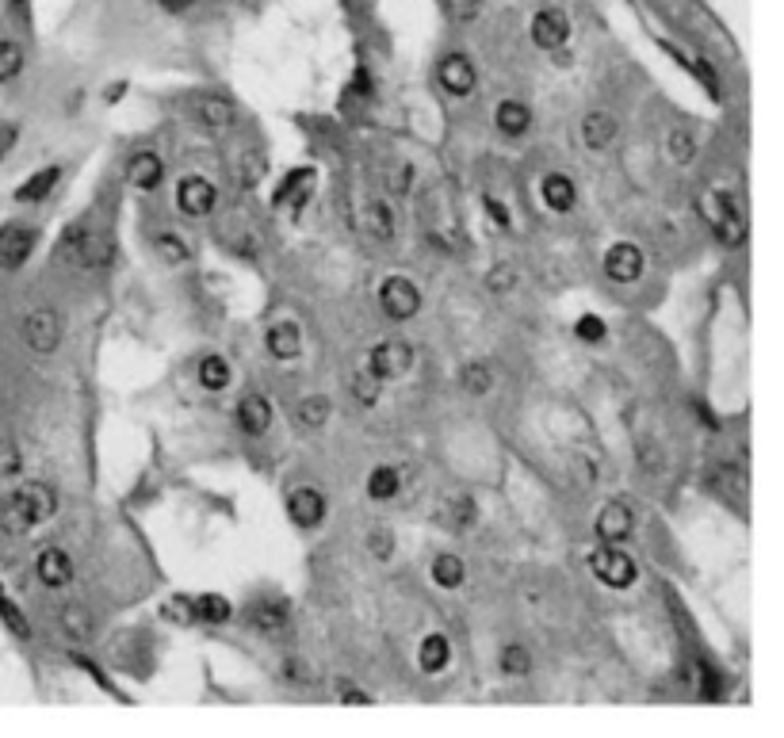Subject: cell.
Segmentation results:
<instances>
[{
    "label": "cell",
    "mask_w": 784,
    "mask_h": 738,
    "mask_svg": "<svg viewBox=\"0 0 784 738\" xmlns=\"http://www.w3.org/2000/svg\"><path fill=\"white\" fill-rule=\"evenodd\" d=\"M589 570L605 582L609 589H628L635 582V563L632 555H624L620 547H597L593 555H589Z\"/></svg>",
    "instance_id": "cell-4"
},
{
    "label": "cell",
    "mask_w": 784,
    "mask_h": 738,
    "mask_svg": "<svg viewBox=\"0 0 784 738\" xmlns=\"http://www.w3.org/2000/svg\"><path fill=\"white\" fill-rule=\"evenodd\" d=\"M35 574L43 578V586L62 589L73 582V563H69V555L62 547H43L39 559H35Z\"/></svg>",
    "instance_id": "cell-14"
},
{
    "label": "cell",
    "mask_w": 784,
    "mask_h": 738,
    "mask_svg": "<svg viewBox=\"0 0 784 738\" xmlns=\"http://www.w3.org/2000/svg\"><path fill=\"white\" fill-rule=\"evenodd\" d=\"M639 272H643V253L635 249L632 241H620V245H612L605 253V276L612 283H632L639 280Z\"/></svg>",
    "instance_id": "cell-11"
},
{
    "label": "cell",
    "mask_w": 784,
    "mask_h": 738,
    "mask_svg": "<svg viewBox=\"0 0 784 738\" xmlns=\"http://www.w3.org/2000/svg\"><path fill=\"white\" fill-rule=\"evenodd\" d=\"M287 513H291V521L299 524V528H314V524H322V517H326V498L314 486H299L287 498Z\"/></svg>",
    "instance_id": "cell-12"
},
{
    "label": "cell",
    "mask_w": 784,
    "mask_h": 738,
    "mask_svg": "<svg viewBox=\"0 0 784 738\" xmlns=\"http://www.w3.org/2000/svg\"><path fill=\"white\" fill-rule=\"evenodd\" d=\"M666 150H670V157H674L677 165H689V161L697 157V142H693V134L689 131H674L666 138Z\"/></svg>",
    "instance_id": "cell-37"
},
{
    "label": "cell",
    "mask_w": 784,
    "mask_h": 738,
    "mask_svg": "<svg viewBox=\"0 0 784 738\" xmlns=\"http://www.w3.org/2000/svg\"><path fill=\"white\" fill-rule=\"evenodd\" d=\"M448 662H452L448 639H444V635H425L421 647H417V666L425 673H440V670H448Z\"/></svg>",
    "instance_id": "cell-21"
},
{
    "label": "cell",
    "mask_w": 784,
    "mask_h": 738,
    "mask_svg": "<svg viewBox=\"0 0 784 738\" xmlns=\"http://www.w3.org/2000/svg\"><path fill=\"white\" fill-rule=\"evenodd\" d=\"M479 8H482V0H444V12H448L456 23L475 20V16H479Z\"/></svg>",
    "instance_id": "cell-44"
},
{
    "label": "cell",
    "mask_w": 784,
    "mask_h": 738,
    "mask_svg": "<svg viewBox=\"0 0 784 738\" xmlns=\"http://www.w3.org/2000/svg\"><path fill=\"white\" fill-rule=\"evenodd\" d=\"M341 700H345V704H371L368 696H364V693H352V689H345V696H341Z\"/></svg>",
    "instance_id": "cell-53"
},
{
    "label": "cell",
    "mask_w": 784,
    "mask_h": 738,
    "mask_svg": "<svg viewBox=\"0 0 784 738\" xmlns=\"http://www.w3.org/2000/svg\"><path fill=\"white\" fill-rule=\"evenodd\" d=\"M20 448L12 444V440H0V478H12L20 475Z\"/></svg>",
    "instance_id": "cell-42"
},
{
    "label": "cell",
    "mask_w": 784,
    "mask_h": 738,
    "mask_svg": "<svg viewBox=\"0 0 784 738\" xmlns=\"http://www.w3.org/2000/svg\"><path fill=\"white\" fill-rule=\"evenodd\" d=\"M310 180H314V169H299V173H287L284 188L276 192V203H291L295 199V207L306 199V192H310Z\"/></svg>",
    "instance_id": "cell-28"
},
{
    "label": "cell",
    "mask_w": 784,
    "mask_h": 738,
    "mask_svg": "<svg viewBox=\"0 0 784 738\" xmlns=\"http://www.w3.org/2000/svg\"><path fill=\"white\" fill-rule=\"evenodd\" d=\"M157 4H161L165 12H184V8L192 4V0H157Z\"/></svg>",
    "instance_id": "cell-52"
},
{
    "label": "cell",
    "mask_w": 784,
    "mask_h": 738,
    "mask_svg": "<svg viewBox=\"0 0 784 738\" xmlns=\"http://www.w3.org/2000/svg\"><path fill=\"white\" fill-rule=\"evenodd\" d=\"M249 624L257 631H284L287 628V605L284 601H253L249 605Z\"/></svg>",
    "instance_id": "cell-23"
},
{
    "label": "cell",
    "mask_w": 784,
    "mask_h": 738,
    "mask_svg": "<svg viewBox=\"0 0 784 738\" xmlns=\"http://www.w3.org/2000/svg\"><path fill=\"white\" fill-rule=\"evenodd\" d=\"M700 215H704V222L712 226V234L723 245H742L746 241V218H742V207L735 196H727V192H704L700 196Z\"/></svg>",
    "instance_id": "cell-2"
},
{
    "label": "cell",
    "mask_w": 784,
    "mask_h": 738,
    "mask_svg": "<svg viewBox=\"0 0 784 738\" xmlns=\"http://www.w3.org/2000/svg\"><path fill=\"white\" fill-rule=\"evenodd\" d=\"M35 226H20V222H8L4 230H0V268L4 272H12V268H20L27 257H31V249H35Z\"/></svg>",
    "instance_id": "cell-7"
},
{
    "label": "cell",
    "mask_w": 784,
    "mask_h": 738,
    "mask_svg": "<svg viewBox=\"0 0 784 738\" xmlns=\"http://www.w3.org/2000/svg\"><path fill=\"white\" fill-rule=\"evenodd\" d=\"M513 280H517V276H513V268H494L490 287H494V291H505V287H513Z\"/></svg>",
    "instance_id": "cell-49"
},
{
    "label": "cell",
    "mask_w": 784,
    "mask_h": 738,
    "mask_svg": "<svg viewBox=\"0 0 784 738\" xmlns=\"http://www.w3.org/2000/svg\"><path fill=\"white\" fill-rule=\"evenodd\" d=\"M379 306H383V314L394 318V322H410L417 310H421V291L406 276H391V280H383V287H379Z\"/></svg>",
    "instance_id": "cell-5"
},
{
    "label": "cell",
    "mask_w": 784,
    "mask_h": 738,
    "mask_svg": "<svg viewBox=\"0 0 784 738\" xmlns=\"http://www.w3.org/2000/svg\"><path fill=\"white\" fill-rule=\"evenodd\" d=\"M501 670L517 673V677H521V673L532 670V654L524 651V647H517V643H509V647L501 651Z\"/></svg>",
    "instance_id": "cell-38"
},
{
    "label": "cell",
    "mask_w": 784,
    "mask_h": 738,
    "mask_svg": "<svg viewBox=\"0 0 784 738\" xmlns=\"http://www.w3.org/2000/svg\"><path fill=\"white\" fill-rule=\"evenodd\" d=\"M23 341L31 352H54L58 341H62V314L54 310V306H35L27 318H23Z\"/></svg>",
    "instance_id": "cell-3"
},
{
    "label": "cell",
    "mask_w": 784,
    "mask_h": 738,
    "mask_svg": "<svg viewBox=\"0 0 784 738\" xmlns=\"http://www.w3.org/2000/svg\"><path fill=\"white\" fill-rule=\"evenodd\" d=\"M574 333H578L582 341H589V345H597V341H605V322L593 318V314H582L578 326H574Z\"/></svg>",
    "instance_id": "cell-43"
},
{
    "label": "cell",
    "mask_w": 784,
    "mask_h": 738,
    "mask_svg": "<svg viewBox=\"0 0 784 738\" xmlns=\"http://www.w3.org/2000/svg\"><path fill=\"white\" fill-rule=\"evenodd\" d=\"M264 345H268V352H272L276 360H295L299 348H303V329L295 326V322H280V326L268 329Z\"/></svg>",
    "instance_id": "cell-18"
},
{
    "label": "cell",
    "mask_w": 784,
    "mask_h": 738,
    "mask_svg": "<svg viewBox=\"0 0 784 738\" xmlns=\"http://www.w3.org/2000/svg\"><path fill=\"white\" fill-rule=\"evenodd\" d=\"M436 77H440V88L448 96H471L479 85V73L471 66V58H463V54H448L436 69Z\"/></svg>",
    "instance_id": "cell-8"
},
{
    "label": "cell",
    "mask_w": 784,
    "mask_h": 738,
    "mask_svg": "<svg viewBox=\"0 0 784 738\" xmlns=\"http://www.w3.org/2000/svg\"><path fill=\"white\" fill-rule=\"evenodd\" d=\"M291 417H295V425H303V429H318V425H326L329 402L326 398H318V394H310V398H303V402L291 410Z\"/></svg>",
    "instance_id": "cell-25"
},
{
    "label": "cell",
    "mask_w": 784,
    "mask_h": 738,
    "mask_svg": "<svg viewBox=\"0 0 784 738\" xmlns=\"http://www.w3.org/2000/svg\"><path fill=\"white\" fill-rule=\"evenodd\" d=\"M230 612H234V605H230L226 597H218V593H203V597H196V616L211 620V624H226Z\"/></svg>",
    "instance_id": "cell-31"
},
{
    "label": "cell",
    "mask_w": 784,
    "mask_h": 738,
    "mask_svg": "<svg viewBox=\"0 0 784 738\" xmlns=\"http://www.w3.org/2000/svg\"><path fill=\"white\" fill-rule=\"evenodd\" d=\"M215 184L211 180H203V176H184L180 180V188H176V203H180V211L184 215H207V211H215Z\"/></svg>",
    "instance_id": "cell-9"
},
{
    "label": "cell",
    "mask_w": 784,
    "mask_h": 738,
    "mask_svg": "<svg viewBox=\"0 0 784 738\" xmlns=\"http://www.w3.org/2000/svg\"><path fill=\"white\" fill-rule=\"evenodd\" d=\"M54 509H58L54 490H50L46 482H27V486H20L12 498L0 505V532L23 536V532H31L35 524H43Z\"/></svg>",
    "instance_id": "cell-1"
},
{
    "label": "cell",
    "mask_w": 784,
    "mask_h": 738,
    "mask_svg": "<svg viewBox=\"0 0 784 738\" xmlns=\"http://www.w3.org/2000/svg\"><path fill=\"white\" fill-rule=\"evenodd\" d=\"M161 176H165V169H161V157L157 153H138L131 161V169H127V180H131L138 192H150V188H157L161 184Z\"/></svg>",
    "instance_id": "cell-20"
},
{
    "label": "cell",
    "mask_w": 784,
    "mask_h": 738,
    "mask_svg": "<svg viewBox=\"0 0 784 738\" xmlns=\"http://www.w3.org/2000/svg\"><path fill=\"white\" fill-rule=\"evenodd\" d=\"M371 364V375H379V379H398V375H406L410 364H414V348L406 345V341H379V345L371 348L368 356Z\"/></svg>",
    "instance_id": "cell-6"
},
{
    "label": "cell",
    "mask_w": 784,
    "mask_h": 738,
    "mask_svg": "<svg viewBox=\"0 0 784 738\" xmlns=\"http://www.w3.org/2000/svg\"><path fill=\"white\" fill-rule=\"evenodd\" d=\"M632 509L624 501H609L601 513H597V536L605 543H624L632 536Z\"/></svg>",
    "instance_id": "cell-13"
},
{
    "label": "cell",
    "mask_w": 784,
    "mask_h": 738,
    "mask_svg": "<svg viewBox=\"0 0 784 738\" xmlns=\"http://www.w3.org/2000/svg\"><path fill=\"white\" fill-rule=\"evenodd\" d=\"M379 387H383V379L371 375V371H356V375H352V394H356L364 406H375V402H379Z\"/></svg>",
    "instance_id": "cell-35"
},
{
    "label": "cell",
    "mask_w": 784,
    "mask_h": 738,
    "mask_svg": "<svg viewBox=\"0 0 784 738\" xmlns=\"http://www.w3.org/2000/svg\"><path fill=\"white\" fill-rule=\"evenodd\" d=\"M410 176H414L410 165H398V173L391 176V192H398V196H402V192H410Z\"/></svg>",
    "instance_id": "cell-48"
},
{
    "label": "cell",
    "mask_w": 784,
    "mask_h": 738,
    "mask_svg": "<svg viewBox=\"0 0 784 738\" xmlns=\"http://www.w3.org/2000/svg\"><path fill=\"white\" fill-rule=\"evenodd\" d=\"M716 482L719 486H727V490H735V494H742V490H746V471H742V467H723L716 475Z\"/></svg>",
    "instance_id": "cell-46"
},
{
    "label": "cell",
    "mask_w": 784,
    "mask_h": 738,
    "mask_svg": "<svg viewBox=\"0 0 784 738\" xmlns=\"http://www.w3.org/2000/svg\"><path fill=\"white\" fill-rule=\"evenodd\" d=\"M0 620H4V628L12 631V635H20V639H31V624H27V616H23L20 608L12 605L8 597H4V589H0Z\"/></svg>",
    "instance_id": "cell-34"
},
{
    "label": "cell",
    "mask_w": 784,
    "mask_h": 738,
    "mask_svg": "<svg viewBox=\"0 0 784 738\" xmlns=\"http://www.w3.org/2000/svg\"><path fill=\"white\" fill-rule=\"evenodd\" d=\"M486 207H490V218H494L498 226H509V211L501 207L498 199H494V196H486Z\"/></svg>",
    "instance_id": "cell-50"
},
{
    "label": "cell",
    "mask_w": 784,
    "mask_h": 738,
    "mask_svg": "<svg viewBox=\"0 0 784 738\" xmlns=\"http://www.w3.org/2000/svg\"><path fill=\"white\" fill-rule=\"evenodd\" d=\"M433 582L440 589H456V586H463V559L459 555H436L433 559Z\"/></svg>",
    "instance_id": "cell-27"
},
{
    "label": "cell",
    "mask_w": 784,
    "mask_h": 738,
    "mask_svg": "<svg viewBox=\"0 0 784 738\" xmlns=\"http://www.w3.org/2000/svg\"><path fill=\"white\" fill-rule=\"evenodd\" d=\"M494 123L505 138H521L528 127H532V111L524 108L521 100H501L498 111H494Z\"/></svg>",
    "instance_id": "cell-19"
},
{
    "label": "cell",
    "mask_w": 784,
    "mask_h": 738,
    "mask_svg": "<svg viewBox=\"0 0 784 738\" xmlns=\"http://www.w3.org/2000/svg\"><path fill=\"white\" fill-rule=\"evenodd\" d=\"M471 517H475V505L467 498H459V501H448V505H444V517H440V521L452 524V528H467Z\"/></svg>",
    "instance_id": "cell-40"
},
{
    "label": "cell",
    "mask_w": 784,
    "mask_h": 738,
    "mask_svg": "<svg viewBox=\"0 0 784 738\" xmlns=\"http://www.w3.org/2000/svg\"><path fill=\"white\" fill-rule=\"evenodd\" d=\"M375 555H379V559H387V555H391V536H375Z\"/></svg>",
    "instance_id": "cell-51"
},
{
    "label": "cell",
    "mask_w": 784,
    "mask_h": 738,
    "mask_svg": "<svg viewBox=\"0 0 784 738\" xmlns=\"http://www.w3.org/2000/svg\"><path fill=\"white\" fill-rule=\"evenodd\" d=\"M16 4H23V0H16Z\"/></svg>",
    "instance_id": "cell-54"
},
{
    "label": "cell",
    "mask_w": 784,
    "mask_h": 738,
    "mask_svg": "<svg viewBox=\"0 0 784 738\" xmlns=\"http://www.w3.org/2000/svg\"><path fill=\"white\" fill-rule=\"evenodd\" d=\"M62 624H66V631L73 635V639H88V635H92V616H88L81 605L62 608Z\"/></svg>",
    "instance_id": "cell-36"
},
{
    "label": "cell",
    "mask_w": 784,
    "mask_h": 738,
    "mask_svg": "<svg viewBox=\"0 0 784 738\" xmlns=\"http://www.w3.org/2000/svg\"><path fill=\"white\" fill-rule=\"evenodd\" d=\"M261 173H264L261 157H257V153H245V165H241V184H245V188H253V184L261 180Z\"/></svg>",
    "instance_id": "cell-45"
},
{
    "label": "cell",
    "mask_w": 784,
    "mask_h": 738,
    "mask_svg": "<svg viewBox=\"0 0 784 738\" xmlns=\"http://www.w3.org/2000/svg\"><path fill=\"white\" fill-rule=\"evenodd\" d=\"M570 39V20L559 8H544L532 16V43L540 50H559Z\"/></svg>",
    "instance_id": "cell-10"
},
{
    "label": "cell",
    "mask_w": 784,
    "mask_h": 738,
    "mask_svg": "<svg viewBox=\"0 0 784 738\" xmlns=\"http://www.w3.org/2000/svg\"><path fill=\"white\" fill-rule=\"evenodd\" d=\"M544 203L551 207V211H559V215H567V211H574V180L570 176H563V173H551V176H544Z\"/></svg>",
    "instance_id": "cell-22"
},
{
    "label": "cell",
    "mask_w": 784,
    "mask_h": 738,
    "mask_svg": "<svg viewBox=\"0 0 784 738\" xmlns=\"http://www.w3.org/2000/svg\"><path fill=\"white\" fill-rule=\"evenodd\" d=\"M16 138H20V127H16V123H0V161L12 153Z\"/></svg>",
    "instance_id": "cell-47"
},
{
    "label": "cell",
    "mask_w": 784,
    "mask_h": 738,
    "mask_svg": "<svg viewBox=\"0 0 784 738\" xmlns=\"http://www.w3.org/2000/svg\"><path fill=\"white\" fill-rule=\"evenodd\" d=\"M398 494V471L394 467H375L368 475V498L375 501H387Z\"/></svg>",
    "instance_id": "cell-29"
},
{
    "label": "cell",
    "mask_w": 784,
    "mask_h": 738,
    "mask_svg": "<svg viewBox=\"0 0 784 738\" xmlns=\"http://www.w3.org/2000/svg\"><path fill=\"white\" fill-rule=\"evenodd\" d=\"M490 387H494V375H490V368L486 364H467L463 368V391L467 394H490Z\"/></svg>",
    "instance_id": "cell-33"
},
{
    "label": "cell",
    "mask_w": 784,
    "mask_h": 738,
    "mask_svg": "<svg viewBox=\"0 0 784 738\" xmlns=\"http://www.w3.org/2000/svg\"><path fill=\"white\" fill-rule=\"evenodd\" d=\"M196 115L203 127H211V131H222V127H234V119H238V108L226 100V96H218V92H207V96H199L196 100Z\"/></svg>",
    "instance_id": "cell-15"
},
{
    "label": "cell",
    "mask_w": 784,
    "mask_h": 738,
    "mask_svg": "<svg viewBox=\"0 0 784 738\" xmlns=\"http://www.w3.org/2000/svg\"><path fill=\"white\" fill-rule=\"evenodd\" d=\"M165 620H173V624H192V620H196V601H188V597L165 601Z\"/></svg>",
    "instance_id": "cell-41"
},
{
    "label": "cell",
    "mask_w": 784,
    "mask_h": 738,
    "mask_svg": "<svg viewBox=\"0 0 784 738\" xmlns=\"http://www.w3.org/2000/svg\"><path fill=\"white\" fill-rule=\"evenodd\" d=\"M58 176H62V169H43V173H35L27 184L16 188V199H20V203H39L43 196H50V188L58 184Z\"/></svg>",
    "instance_id": "cell-26"
},
{
    "label": "cell",
    "mask_w": 784,
    "mask_h": 738,
    "mask_svg": "<svg viewBox=\"0 0 784 738\" xmlns=\"http://www.w3.org/2000/svg\"><path fill=\"white\" fill-rule=\"evenodd\" d=\"M612 138H616V119H612L609 111H589L586 119H582V142H586L589 150H609Z\"/></svg>",
    "instance_id": "cell-17"
},
{
    "label": "cell",
    "mask_w": 784,
    "mask_h": 738,
    "mask_svg": "<svg viewBox=\"0 0 784 738\" xmlns=\"http://www.w3.org/2000/svg\"><path fill=\"white\" fill-rule=\"evenodd\" d=\"M364 230H368L375 241H394V230H398V222H394V211L387 203H368L364 207Z\"/></svg>",
    "instance_id": "cell-24"
},
{
    "label": "cell",
    "mask_w": 784,
    "mask_h": 738,
    "mask_svg": "<svg viewBox=\"0 0 784 738\" xmlns=\"http://www.w3.org/2000/svg\"><path fill=\"white\" fill-rule=\"evenodd\" d=\"M23 69V50L16 43H0V81H12Z\"/></svg>",
    "instance_id": "cell-39"
},
{
    "label": "cell",
    "mask_w": 784,
    "mask_h": 738,
    "mask_svg": "<svg viewBox=\"0 0 784 738\" xmlns=\"http://www.w3.org/2000/svg\"><path fill=\"white\" fill-rule=\"evenodd\" d=\"M199 383H203L207 391H222V387L230 383V364H226L222 356H207V360L199 364Z\"/></svg>",
    "instance_id": "cell-30"
},
{
    "label": "cell",
    "mask_w": 784,
    "mask_h": 738,
    "mask_svg": "<svg viewBox=\"0 0 784 738\" xmlns=\"http://www.w3.org/2000/svg\"><path fill=\"white\" fill-rule=\"evenodd\" d=\"M238 425L249 436L268 433V425H272V406H268V398H264V394H245V398H241L238 402Z\"/></svg>",
    "instance_id": "cell-16"
},
{
    "label": "cell",
    "mask_w": 784,
    "mask_h": 738,
    "mask_svg": "<svg viewBox=\"0 0 784 738\" xmlns=\"http://www.w3.org/2000/svg\"><path fill=\"white\" fill-rule=\"evenodd\" d=\"M157 253H161V261L165 264H184L192 253H188V245H184V238L180 234H157Z\"/></svg>",
    "instance_id": "cell-32"
}]
</instances>
